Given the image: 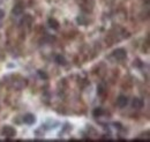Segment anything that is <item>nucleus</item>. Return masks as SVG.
I'll use <instances>...</instances> for the list:
<instances>
[{
    "label": "nucleus",
    "mask_w": 150,
    "mask_h": 142,
    "mask_svg": "<svg viewBox=\"0 0 150 142\" xmlns=\"http://www.w3.org/2000/svg\"><path fill=\"white\" fill-rule=\"evenodd\" d=\"M1 132H2V135L6 136V138H14L16 135V129L14 127H12V126H8V125L4 126Z\"/></svg>",
    "instance_id": "nucleus-1"
},
{
    "label": "nucleus",
    "mask_w": 150,
    "mask_h": 142,
    "mask_svg": "<svg viewBox=\"0 0 150 142\" xmlns=\"http://www.w3.org/2000/svg\"><path fill=\"white\" fill-rule=\"evenodd\" d=\"M112 55L115 60L121 61V60H124V59L127 57V53H126V51H125L124 49H117V50L113 51Z\"/></svg>",
    "instance_id": "nucleus-2"
},
{
    "label": "nucleus",
    "mask_w": 150,
    "mask_h": 142,
    "mask_svg": "<svg viewBox=\"0 0 150 142\" xmlns=\"http://www.w3.org/2000/svg\"><path fill=\"white\" fill-rule=\"evenodd\" d=\"M127 104H128V98L126 97V96H119L118 98H117V107H120V109H122V107H127Z\"/></svg>",
    "instance_id": "nucleus-3"
},
{
    "label": "nucleus",
    "mask_w": 150,
    "mask_h": 142,
    "mask_svg": "<svg viewBox=\"0 0 150 142\" xmlns=\"http://www.w3.org/2000/svg\"><path fill=\"white\" fill-rule=\"evenodd\" d=\"M143 105H144L143 99H141V98H139V97H135V98L132 101V107H134V109H136V110L142 109Z\"/></svg>",
    "instance_id": "nucleus-4"
},
{
    "label": "nucleus",
    "mask_w": 150,
    "mask_h": 142,
    "mask_svg": "<svg viewBox=\"0 0 150 142\" xmlns=\"http://www.w3.org/2000/svg\"><path fill=\"white\" fill-rule=\"evenodd\" d=\"M35 121H36V118H35V116L31 114V113H28V114H25V116L23 117V123H24V124L33 125Z\"/></svg>",
    "instance_id": "nucleus-5"
},
{
    "label": "nucleus",
    "mask_w": 150,
    "mask_h": 142,
    "mask_svg": "<svg viewBox=\"0 0 150 142\" xmlns=\"http://www.w3.org/2000/svg\"><path fill=\"white\" fill-rule=\"evenodd\" d=\"M47 24H49V27H50L51 29H53V30H58V29H59V26H60L59 22L53 18H50L47 20Z\"/></svg>",
    "instance_id": "nucleus-6"
},
{
    "label": "nucleus",
    "mask_w": 150,
    "mask_h": 142,
    "mask_svg": "<svg viewBox=\"0 0 150 142\" xmlns=\"http://www.w3.org/2000/svg\"><path fill=\"white\" fill-rule=\"evenodd\" d=\"M12 14H13L14 16H20V15H22V14H23V7H22L21 5H15V6L13 7V9H12Z\"/></svg>",
    "instance_id": "nucleus-7"
},
{
    "label": "nucleus",
    "mask_w": 150,
    "mask_h": 142,
    "mask_svg": "<svg viewBox=\"0 0 150 142\" xmlns=\"http://www.w3.org/2000/svg\"><path fill=\"white\" fill-rule=\"evenodd\" d=\"M56 62L58 65H61V66H65L66 64H67V60H66V58L64 57V55H61V54H58L56 55Z\"/></svg>",
    "instance_id": "nucleus-8"
},
{
    "label": "nucleus",
    "mask_w": 150,
    "mask_h": 142,
    "mask_svg": "<svg viewBox=\"0 0 150 142\" xmlns=\"http://www.w3.org/2000/svg\"><path fill=\"white\" fill-rule=\"evenodd\" d=\"M76 21H77V23L80 24V26H86L87 23H88V20L86 16H83V15H79L77 18H76Z\"/></svg>",
    "instance_id": "nucleus-9"
},
{
    "label": "nucleus",
    "mask_w": 150,
    "mask_h": 142,
    "mask_svg": "<svg viewBox=\"0 0 150 142\" xmlns=\"http://www.w3.org/2000/svg\"><path fill=\"white\" fill-rule=\"evenodd\" d=\"M93 114H94L96 118L97 117H100V116L104 114V110L102 107H96V109H94V111H93Z\"/></svg>",
    "instance_id": "nucleus-10"
},
{
    "label": "nucleus",
    "mask_w": 150,
    "mask_h": 142,
    "mask_svg": "<svg viewBox=\"0 0 150 142\" xmlns=\"http://www.w3.org/2000/svg\"><path fill=\"white\" fill-rule=\"evenodd\" d=\"M105 92H106L105 86L104 84H98V87H97V94H98V96H103V95H105Z\"/></svg>",
    "instance_id": "nucleus-11"
},
{
    "label": "nucleus",
    "mask_w": 150,
    "mask_h": 142,
    "mask_svg": "<svg viewBox=\"0 0 150 142\" xmlns=\"http://www.w3.org/2000/svg\"><path fill=\"white\" fill-rule=\"evenodd\" d=\"M31 22H33V16L31 15H29V14L24 15V18H23V23L24 24H31Z\"/></svg>",
    "instance_id": "nucleus-12"
},
{
    "label": "nucleus",
    "mask_w": 150,
    "mask_h": 142,
    "mask_svg": "<svg viewBox=\"0 0 150 142\" xmlns=\"http://www.w3.org/2000/svg\"><path fill=\"white\" fill-rule=\"evenodd\" d=\"M38 75H39L42 79H44V80H46V79L49 77V76H47V74H46L44 71H38Z\"/></svg>",
    "instance_id": "nucleus-13"
},
{
    "label": "nucleus",
    "mask_w": 150,
    "mask_h": 142,
    "mask_svg": "<svg viewBox=\"0 0 150 142\" xmlns=\"http://www.w3.org/2000/svg\"><path fill=\"white\" fill-rule=\"evenodd\" d=\"M4 16H5V12H4L2 9H0V20H2Z\"/></svg>",
    "instance_id": "nucleus-14"
}]
</instances>
